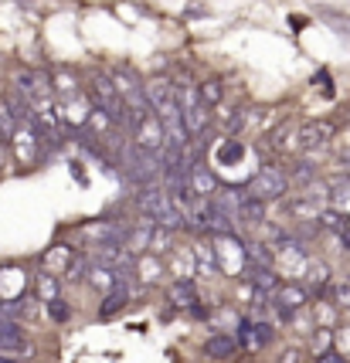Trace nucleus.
Returning <instances> with one entry per match:
<instances>
[{"mask_svg": "<svg viewBox=\"0 0 350 363\" xmlns=\"http://www.w3.org/2000/svg\"><path fill=\"white\" fill-rule=\"evenodd\" d=\"M289 190V177L279 170V167H262V170H255L252 184H248V194L258 197L262 204L266 201H279V197H286Z\"/></svg>", "mask_w": 350, "mask_h": 363, "instance_id": "obj_2", "label": "nucleus"}, {"mask_svg": "<svg viewBox=\"0 0 350 363\" xmlns=\"http://www.w3.org/2000/svg\"><path fill=\"white\" fill-rule=\"evenodd\" d=\"M187 187H191L197 201H207L218 190V180H214V174H211V167L204 160H187Z\"/></svg>", "mask_w": 350, "mask_h": 363, "instance_id": "obj_6", "label": "nucleus"}, {"mask_svg": "<svg viewBox=\"0 0 350 363\" xmlns=\"http://www.w3.org/2000/svg\"><path fill=\"white\" fill-rule=\"evenodd\" d=\"M38 292H41V299H45V302L62 299V296H58V279H55V275H48V272H41V275H38Z\"/></svg>", "mask_w": 350, "mask_h": 363, "instance_id": "obj_21", "label": "nucleus"}, {"mask_svg": "<svg viewBox=\"0 0 350 363\" xmlns=\"http://www.w3.org/2000/svg\"><path fill=\"white\" fill-rule=\"evenodd\" d=\"M11 143H14L17 160H21L24 167H31L34 160H38V146H41V140H38V126H17L14 136H11Z\"/></svg>", "mask_w": 350, "mask_h": 363, "instance_id": "obj_8", "label": "nucleus"}, {"mask_svg": "<svg viewBox=\"0 0 350 363\" xmlns=\"http://www.w3.org/2000/svg\"><path fill=\"white\" fill-rule=\"evenodd\" d=\"M197 99H201V106H207V109H211V106H218V102L224 99L222 82H204V85L197 89Z\"/></svg>", "mask_w": 350, "mask_h": 363, "instance_id": "obj_19", "label": "nucleus"}, {"mask_svg": "<svg viewBox=\"0 0 350 363\" xmlns=\"http://www.w3.org/2000/svg\"><path fill=\"white\" fill-rule=\"evenodd\" d=\"M317 363H347V360H344V357H340L337 350H323V353H319V360H317Z\"/></svg>", "mask_w": 350, "mask_h": 363, "instance_id": "obj_27", "label": "nucleus"}, {"mask_svg": "<svg viewBox=\"0 0 350 363\" xmlns=\"http://www.w3.org/2000/svg\"><path fill=\"white\" fill-rule=\"evenodd\" d=\"M306 302H310V292H306L302 285H279V289H275V306H279V313L286 319L296 316Z\"/></svg>", "mask_w": 350, "mask_h": 363, "instance_id": "obj_9", "label": "nucleus"}, {"mask_svg": "<svg viewBox=\"0 0 350 363\" xmlns=\"http://www.w3.org/2000/svg\"><path fill=\"white\" fill-rule=\"evenodd\" d=\"M96 258L102 269H112V272H126L133 265V258L126 255V248L119 241H106V245H96Z\"/></svg>", "mask_w": 350, "mask_h": 363, "instance_id": "obj_10", "label": "nucleus"}, {"mask_svg": "<svg viewBox=\"0 0 350 363\" xmlns=\"http://www.w3.org/2000/svg\"><path fill=\"white\" fill-rule=\"evenodd\" d=\"M89 282H92V289H102V292H109L112 285L119 282V272H112V269H102V265H92L89 269V275H85Z\"/></svg>", "mask_w": 350, "mask_h": 363, "instance_id": "obj_17", "label": "nucleus"}, {"mask_svg": "<svg viewBox=\"0 0 350 363\" xmlns=\"http://www.w3.org/2000/svg\"><path fill=\"white\" fill-rule=\"evenodd\" d=\"M239 221H248V224L266 221V204L258 197H252L248 190H245V197H241V204H239Z\"/></svg>", "mask_w": 350, "mask_h": 363, "instance_id": "obj_14", "label": "nucleus"}, {"mask_svg": "<svg viewBox=\"0 0 350 363\" xmlns=\"http://www.w3.org/2000/svg\"><path fill=\"white\" fill-rule=\"evenodd\" d=\"M0 363H17L14 357H0Z\"/></svg>", "mask_w": 350, "mask_h": 363, "instance_id": "obj_30", "label": "nucleus"}, {"mask_svg": "<svg viewBox=\"0 0 350 363\" xmlns=\"http://www.w3.org/2000/svg\"><path fill=\"white\" fill-rule=\"evenodd\" d=\"M14 85H17V95L21 102L28 106H41V102H51V79L41 75V72H31V68H21L14 75Z\"/></svg>", "mask_w": 350, "mask_h": 363, "instance_id": "obj_3", "label": "nucleus"}, {"mask_svg": "<svg viewBox=\"0 0 350 363\" xmlns=\"http://www.w3.org/2000/svg\"><path fill=\"white\" fill-rule=\"evenodd\" d=\"M292 180H300V184H313V180H317V170H313V167L302 160V163H296V167H292Z\"/></svg>", "mask_w": 350, "mask_h": 363, "instance_id": "obj_24", "label": "nucleus"}, {"mask_svg": "<svg viewBox=\"0 0 350 363\" xmlns=\"http://www.w3.org/2000/svg\"><path fill=\"white\" fill-rule=\"evenodd\" d=\"M334 123H323V119H317V123H306V126H300V133H296V140H300L302 150H323L327 143L334 140Z\"/></svg>", "mask_w": 350, "mask_h": 363, "instance_id": "obj_7", "label": "nucleus"}, {"mask_svg": "<svg viewBox=\"0 0 350 363\" xmlns=\"http://www.w3.org/2000/svg\"><path fill=\"white\" fill-rule=\"evenodd\" d=\"M235 350H239V343H235V336H228V333H214V336L204 340V353L211 360H231Z\"/></svg>", "mask_w": 350, "mask_h": 363, "instance_id": "obj_12", "label": "nucleus"}, {"mask_svg": "<svg viewBox=\"0 0 350 363\" xmlns=\"http://www.w3.org/2000/svg\"><path fill=\"white\" fill-rule=\"evenodd\" d=\"M45 306H48V316L55 319V323H65V319L72 316V313H68V306H65L62 299H51V302H45Z\"/></svg>", "mask_w": 350, "mask_h": 363, "instance_id": "obj_25", "label": "nucleus"}, {"mask_svg": "<svg viewBox=\"0 0 350 363\" xmlns=\"http://www.w3.org/2000/svg\"><path fill=\"white\" fill-rule=\"evenodd\" d=\"M337 343H340L337 353H340L344 360H350V326H340V330H337Z\"/></svg>", "mask_w": 350, "mask_h": 363, "instance_id": "obj_26", "label": "nucleus"}, {"mask_svg": "<svg viewBox=\"0 0 350 363\" xmlns=\"http://www.w3.org/2000/svg\"><path fill=\"white\" fill-rule=\"evenodd\" d=\"M24 347V330L17 326L14 319H0V350H21Z\"/></svg>", "mask_w": 350, "mask_h": 363, "instance_id": "obj_15", "label": "nucleus"}, {"mask_svg": "<svg viewBox=\"0 0 350 363\" xmlns=\"http://www.w3.org/2000/svg\"><path fill=\"white\" fill-rule=\"evenodd\" d=\"M123 174H126L129 184L146 187V184H157L163 177V163H160L157 153H143V150L129 146V150H123Z\"/></svg>", "mask_w": 350, "mask_h": 363, "instance_id": "obj_1", "label": "nucleus"}, {"mask_svg": "<svg viewBox=\"0 0 350 363\" xmlns=\"http://www.w3.org/2000/svg\"><path fill=\"white\" fill-rule=\"evenodd\" d=\"M89 269H92V265H89V258H85L82 252H75V255H72V262L65 265L62 275L68 279V282H85V275H89Z\"/></svg>", "mask_w": 350, "mask_h": 363, "instance_id": "obj_18", "label": "nucleus"}, {"mask_svg": "<svg viewBox=\"0 0 350 363\" xmlns=\"http://www.w3.org/2000/svg\"><path fill=\"white\" fill-rule=\"evenodd\" d=\"M72 255H75V252H72L68 245H55V248H51V252L41 258V269L48 272V275H55V269L65 272V265L72 262Z\"/></svg>", "mask_w": 350, "mask_h": 363, "instance_id": "obj_16", "label": "nucleus"}, {"mask_svg": "<svg viewBox=\"0 0 350 363\" xmlns=\"http://www.w3.org/2000/svg\"><path fill=\"white\" fill-rule=\"evenodd\" d=\"M167 296H170V302H174V306H180V309H194V306L201 302V296H197V285H194L191 279H177V282L167 289Z\"/></svg>", "mask_w": 350, "mask_h": 363, "instance_id": "obj_13", "label": "nucleus"}, {"mask_svg": "<svg viewBox=\"0 0 350 363\" xmlns=\"http://www.w3.org/2000/svg\"><path fill=\"white\" fill-rule=\"evenodd\" d=\"M292 136H296V129H292V123H283V126H279V129H275V133L269 136V146H272V150H279V153H283V150H289V143H292Z\"/></svg>", "mask_w": 350, "mask_h": 363, "instance_id": "obj_20", "label": "nucleus"}, {"mask_svg": "<svg viewBox=\"0 0 350 363\" xmlns=\"http://www.w3.org/2000/svg\"><path fill=\"white\" fill-rule=\"evenodd\" d=\"M283 363H300V353H296V350H289V353H283Z\"/></svg>", "mask_w": 350, "mask_h": 363, "instance_id": "obj_28", "label": "nucleus"}, {"mask_svg": "<svg viewBox=\"0 0 350 363\" xmlns=\"http://www.w3.org/2000/svg\"><path fill=\"white\" fill-rule=\"evenodd\" d=\"M306 275H310V285H313V289H323V285H327V275H330V272H327V265H323V262H306Z\"/></svg>", "mask_w": 350, "mask_h": 363, "instance_id": "obj_22", "label": "nucleus"}, {"mask_svg": "<svg viewBox=\"0 0 350 363\" xmlns=\"http://www.w3.org/2000/svg\"><path fill=\"white\" fill-rule=\"evenodd\" d=\"M133 146L136 150H143V153H163V146H167V136H163V123H160L153 112H143V119L136 123L133 129Z\"/></svg>", "mask_w": 350, "mask_h": 363, "instance_id": "obj_5", "label": "nucleus"}, {"mask_svg": "<svg viewBox=\"0 0 350 363\" xmlns=\"http://www.w3.org/2000/svg\"><path fill=\"white\" fill-rule=\"evenodd\" d=\"M334 302L340 309H350V279H340L334 285Z\"/></svg>", "mask_w": 350, "mask_h": 363, "instance_id": "obj_23", "label": "nucleus"}, {"mask_svg": "<svg viewBox=\"0 0 350 363\" xmlns=\"http://www.w3.org/2000/svg\"><path fill=\"white\" fill-rule=\"evenodd\" d=\"M126 302H129V285H126V279H123V272H119V282L106 292V299H102V306H99V319L116 316V313H119Z\"/></svg>", "mask_w": 350, "mask_h": 363, "instance_id": "obj_11", "label": "nucleus"}, {"mask_svg": "<svg viewBox=\"0 0 350 363\" xmlns=\"http://www.w3.org/2000/svg\"><path fill=\"white\" fill-rule=\"evenodd\" d=\"M214 265L218 272L224 275H235V272L245 269V245H241V238L235 235H214Z\"/></svg>", "mask_w": 350, "mask_h": 363, "instance_id": "obj_4", "label": "nucleus"}, {"mask_svg": "<svg viewBox=\"0 0 350 363\" xmlns=\"http://www.w3.org/2000/svg\"><path fill=\"white\" fill-rule=\"evenodd\" d=\"M4 167H7V153H4V143H0V174H4Z\"/></svg>", "mask_w": 350, "mask_h": 363, "instance_id": "obj_29", "label": "nucleus"}]
</instances>
